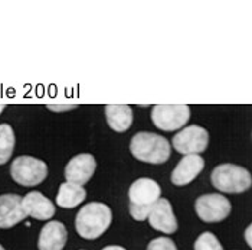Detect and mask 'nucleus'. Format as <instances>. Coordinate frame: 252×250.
<instances>
[{"mask_svg": "<svg viewBox=\"0 0 252 250\" xmlns=\"http://www.w3.org/2000/svg\"><path fill=\"white\" fill-rule=\"evenodd\" d=\"M113 221L111 208L104 203H88L82 206L75 218L77 233L87 240H95L108 230Z\"/></svg>", "mask_w": 252, "mask_h": 250, "instance_id": "obj_1", "label": "nucleus"}, {"mask_svg": "<svg viewBox=\"0 0 252 250\" xmlns=\"http://www.w3.org/2000/svg\"><path fill=\"white\" fill-rule=\"evenodd\" d=\"M130 151L133 156L141 162L160 165L169 161L172 154V145L161 135L138 132L131 137Z\"/></svg>", "mask_w": 252, "mask_h": 250, "instance_id": "obj_2", "label": "nucleus"}, {"mask_svg": "<svg viewBox=\"0 0 252 250\" xmlns=\"http://www.w3.org/2000/svg\"><path fill=\"white\" fill-rule=\"evenodd\" d=\"M161 198V188L155 179H136L128 190V210L136 221H144L156 203Z\"/></svg>", "mask_w": 252, "mask_h": 250, "instance_id": "obj_3", "label": "nucleus"}, {"mask_svg": "<svg viewBox=\"0 0 252 250\" xmlns=\"http://www.w3.org/2000/svg\"><path fill=\"white\" fill-rule=\"evenodd\" d=\"M211 182L218 191L239 194L247 191L252 185L250 171L233 164H222L215 167L211 173Z\"/></svg>", "mask_w": 252, "mask_h": 250, "instance_id": "obj_4", "label": "nucleus"}, {"mask_svg": "<svg viewBox=\"0 0 252 250\" xmlns=\"http://www.w3.org/2000/svg\"><path fill=\"white\" fill-rule=\"evenodd\" d=\"M12 179L22 187H36L48 176V165L42 159L22 155L13 159L10 165Z\"/></svg>", "mask_w": 252, "mask_h": 250, "instance_id": "obj_5", "label": "nucleus"}, {"mask_svg": "<svg viewBox=\"0 0 252 250\" xmlns=\"http://www.w3.org/2000/svg\"><path fill=\"white\" fill-rule=\"evenodd\" d=\"M190 119V107L186 104H157L152 109V122L160 130L175 132Z\"/></svg>", "mask_w": 252, "mask_h": 250, "instance_id": "obj_6", "label": "nucleus"}, {"mask_svg": "<svg viewBox=\"0 0 252 250\" xmlns=\"http://www.w3.org/2000/svg\"><path fill=\"white\" fill-rule=\"evenodd\" d=\"M194 210L202 221L219 223L231 214L232 206L222 194H203L194 201Z\"/></svg>", "mask_w": 252, "mask_h": 250, "instance_id": "obj_7", "label": "nucleus"}, {"mask_svg": "<svg viewBox=\"0 0 252 250\" xmlns=\"http://www.w3.org/2000/svg\"><path fill=\"white\" fill-rule=\"evenodd\" d=\"M173 148L182 155H199L209 145V133L205 127L190 125L177 132L172 139Z\"/></svg>", "mask_w": 252, "mask_h": 250, "instance_id": "obj_8", "label": "nucleus"}, {"mask_svg": "<svg viewBox=\"0 0 252 250\" xmlns=\"http://www.w3.org/2000/svg\"><path fill=\"white\" fill-rule=\"evenodd\" d=\"M97 169V161L91 154H79L74 156L65 167L66 182L84 187Z\"/></svg>", "mask_w": 252, "mask_h": 250, "instance_id": "obj_9", "label": "nucleus"}, {"mask_svg": "<svg viewBox=\"0 0 252 250\" xmlns=\"http://www.w3.org/2000/svg\"><path fill=\"white\" fill-rule=\"evenodd\" d=\"M150 226L157 231L164 234H173L177 230V220H176L173 207L167 198H160L147 217Z\"/></svg>", "mask_w": 252, "mask_h": 250, "instance_id": "obj_10", "label": "nucleus"}, {"mask_svg": "<svg viewBox=\"0 0 252 250\" xmlns=\"http://www.w3.org/2000/svg\"><path fill=\"white\" fill-rule=\"evenodd\" d=\"M22 207L26 217H33L40 221L51 220L55 215L54 203L39 191H31L22 197Z\"/></svg>", "mask_w": 252, "mask_h": 250, "instance_id": "obj_11", "label": "nucleus"}, {"mask_svg": "<svg viewBox=\"0 0 252 250\" xmlns=\"http://www.w3.org/2000/svg\"><path fill=\"white\" fill-rule=\"evenodd\" d=\"M26 218L22 207V197L18 194L0 195V229H12Z\"/></svg>", "mask_w": 252, "mask_h": 250, "instance_id": "obj_12", "label": "nucleus"}, {"mask_svg": "<svg viewBox=\"0 0 252 250\" xmlns=\"http://www.w3.org/2000/svg\"><path fill=\"white\" fill-rule=\"evenodd\" d=\"M205 168V161L199 155H185L172 172V182L176 187L188 185Z\"/></svg>", "mask_w": 252, "mask_h": 250, "instance_id": "obj_13", "label": "nucleus"}, {"mask_svg": "<svg viewBox=\"0 0 252 250\" xmlns=\"http://www.w3.org/2000/svg\"><path fill=\"white\" fill-rule=\"evenodd\" d=\"M68 240L66 227L61 221L46 223L39 233V250H63Z\"/></svg>", "mask_w": 252, "mask_h": 250, "instance_id": "obj_14", "label": "nucleus"}, {"mask_svg": "<svg viewBox=\"0 0 252 250\" xmlns=\"http://www.w3.org/2000/svg\"><path fill=\"white\" fill-rule=\"evenodd\" d=\"M105 117L108 126L117 132H127L133 125V109L126 104H108L105 106Z\"/></svg>", "mask_w": 252, "mask_h": 250, "instance_id": "obj_15", "label": "nucleus"}, {"mask_svg": "<svg viewBox=\"0 0 252 250\" xmlns=\"http://www.w3.org/2000/svg\"><path fill=\"white\" fill-rule=\"evenodd\" d=\"M85 197L87 193L84 187L72 182H62L57 194V204L62 208H74L85 200Z\"/></svg>", "mask_w": 252, "mask_h": 250, "instance_id": "obj_16", "label": "nucleus"}, {"mask_svg": "<svg viewBox=\"0 0 252 250\" xmlns=\"http://www.w3.org/2000/svg\"><path fill=\"white\" fill-rule=\"evenodd\" d=\"M15 132L13 127L7 123L0 125V165L9 162L15 151Z\"/></svg>", "mask_w": 252, "mask_h": 250, "instance_id": "obj_17", "label": "nucleus"}, {"mask_svg": "<svg viewBox=\"0 0 252 250\" xmlns=\"http://www.w3.org/2000/svg\"><path fill=\"white\" fill-rule=\"evenodd\" d=\"M194 250H223V246L220 245V242L214 233L205 231L196 239Z\"/></svg>", "mask_w": 252, "mask_h": 250, "instance_id": "obj_18", "label": "nucleus"}, {"mask_svg": "<svg viewBox=\"0 0 252 250\" xmlns=\"http://www.w3.org/2000/svg\"><path fill=\"white\" fill-rule=\"evenodd\" d=\"M147 250H177V248L170 237H157L147 245Z\"/></svg>", "mask_w": 252, "mask_h": 250, "instance_id": "obj_19", "label": "nucleus"}, {"mask_svg": "<svg viewBox=\"0 0 252 250\" xmlns=\"http://www.w3.org/2000/svg\"><path fill=\"white\" fill-rule=\"evenodd\" d=\"M78 106L77 104H65V106H55V104H49V106H46V109L48 110H52V112H68V110H74V109H77Z\"/></svg>", "mask_w": 252, "mask_h": 250, "instance_id": "obj_20", "label": "nucleus"}, {"mask_svg": "<svg viewBox=\"0 0 252 250\" xmlns=\"http://www.w3.org/2000/svg\"><path fill=\"white\" fill-rule=\"evenodd\" d=\"M251 231H252V227L251 226H248V227H247V230H245V240H247V243H248V246H250V248L252 246Z\"/></svg>", "mask_w": 252, "mask_h": 250, "instance_id": "obj_21", "label": "nucleus"}, {"mask_svg": "<svg viewBox=\"0 0 252 250\" xmlns=\"http://www.w3.org/2000/svg\"><path fill=\"white\" fill-rule=\"evenodd\" d=\"M102 250H127L124 249L123 246H117V245H113V246H105Z\"/></svg>", "mask_w": 252, "mask_h": 250, "instance_id": "obj_22", "label": "nucleus"}, {"mask_svg": "<svg viewBox=\"0 0 252 250\" xmlns=\"http://www.w3.org/2000/svg\"><path fill=\"white\" fill-rule=\"evenodd\" d=\"M4 109H6V106H4V104H0V115L3 113V110H4Z\"/></svg>", "mask_w": 252, "mask_h": 250, "instance_id": "obj_23", "label": "nucleus"}, {"mask_svg": "<svg viewBox=\"0 0 252 250\" xmlns=\"http://www.w3.org/2000/svg\"><path fill=\"white\" fill-rule=\"evenodd\" d=\"M0 250H6V249H4V248H3V246L0 245Z\"/></svg>", "mask_w": 252, "mask_h": 250, "instance_id": "obj_24", "label": "nucleus"}]
</instances>
